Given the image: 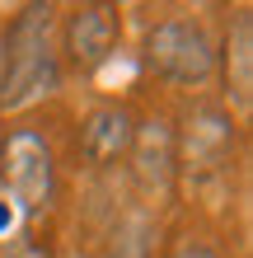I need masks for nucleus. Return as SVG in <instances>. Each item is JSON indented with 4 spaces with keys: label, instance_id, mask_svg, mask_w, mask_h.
Listing matches in <instances>:
<instances>
[{
    "label": "nucleus",
    "instance_id": "obj_1",
    "mask_svg": "<svg viewBox=\"0 0 253 258\" xmlns=\"http://www.w3.org/2000/svg\"><path fill=\"white\" fill-rule=\"evenodd\" d=\"M52 5H28L14 14L5 52H0V108L19 113L28 103L47 99L56 80H61V61H56V24Z\"/></svg>",
    "mask_w": 253,
    "mask_h": 258
},
{
    "label": "nucleus",
    "instance_id": "obj_2",
    "mask_svg": "<svg viewBox=\"0 0 253 258\" xmlns=\"http://www.w3.org/2000/svg\"><path fill=\"white\" fill-rule=\"evenodd\" d=\"M145 61L159 80L169 85H206L216 75V38L202 19H188V14H174V19H159L145 38Z\"/></svg>",
    "mask_w": 253,
    "mask_h": 258
},
{
    "label": "nucleus",
    "instance_id": "obj_3",
    "mask_svg": "<svg viewBox=\"0 0 253 258\" xmlns=\"http://www.w3.org/2000/svg\"><path fill=\"white\" fill-rule=\"evenodd\" d=\"M230 155H234V122L225 108H202L188 113L183 132H174V174L192 178V183H211L230 169Z\"/></svg>",
    "mask_w": 253,
    "mask_h": 258
},
{
    "label": "nucleus",
    "instance_id": "obj_4",
    "mask_svg": "<svg viewBox=\"0 0 253 258\" xmlns=\"http://www.w3.org/2000/svg\"><path fill=\"white\" fill-rule=\"evenodd\" d=\"M0 164H5V192L24 216H38L52 202V150L33 132H14L0 141Z\"/></svg>",
    "mask_w": 253,
    "mask_h": 258
},
{
    "label": "nucleus",
    "instance_id": "obj_5",
    "mask_svg": "<svg viewBox=\"0 0 253 258\" xmlns=\"http://www.w3.org/2000/svg\"><path fill=\"white\" fill-rule=\"evenodd\" d=\"M117 38H122V19H117L113 5L103 0H89V5H75L66 14V28H61V42H66V56L75 71H99L108 56L117 52Z\"/></svg>",
    "mask_w": 253,
    "mask_h": 258
},
{
    "label": "nucleus",
    "instance_id": "obj_6",
    "mask_svg": "<svg viewBox=\"0 0 253 258\" xmlns=\"http://www.w3.org/2000/svg\"><path fill=\"white\" fill-rule=\"evenodd\" d=\"M131 169H136V183L141 192L150 197H164L174 188V127L169 117H145V122L131 132Z\"/></svg>",
    "mask_w": 253,
    "mask_h": 258
},
{
    "label": "nucleus",
    "instance_id": "obj_7",
    "mask_svg": "<svg viewBox=\"0 0 253 258\" xmlns=\"http://www.w3.org/2000/svg\"><path fill=\"white\" fill-rule=\"evenodd\" d=\"M131 132H136V122H131L127 108H117V103L94 108L80 122V150H85V160L89 164H113L117 155L131 150Z\"/></svg>",
    "mask_w": 253,
    "mask_h": 258
},
{
    "label": "nucleus",
    "instance_id": "obj_8",
    "mask_svg": "<svg viewBox=\"0 0 253 258\" xmlns=\"http://www.w3.org/2000/svg\"><path fill=\"white\" fill-rule=\"evenodd\" d=\"M216 71L225 75V89L234 103L253 99V19H248V10L225 33V47H216Z\"/></svg>",
    "mask_w": 253,
    "mask_h": 258
},
{
    "label": "nucleus",
    "instance_id": "obj_9",
    "mask_svg": "<svg viewBox=\"0 0 253 258\" xmlns=\"http://www.w3.org/2000/svg\"><path fill=\"white\" fill-rule=\"evenodd\" d=\"M108 258H150V221L141 211H127L108 239Z\"/></svg>",
    "mask_w": 253,
    "mask_h": 258
},
{
    "label": "nucleus",
    "instance_id": "obj_10",
    "mask_svg": "<svg viewBox=\"0 0 253 258\" xmlns=\"http://www.w3.org/2000/svg\"><path fill=\"white\" fill-rule=\"evenodd\" d=\"M169 258H220V253H216L211 244H202V239H183V244H178Z\"/></svg>",
    "mask_w": 253,
    "mask_h": 258
}]
</instances>
